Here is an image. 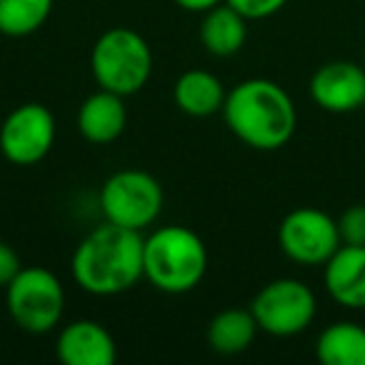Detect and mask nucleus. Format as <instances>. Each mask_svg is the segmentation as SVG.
Instances as JSON below:
<instances>
[{
	"label": "nucleus",
	"mask_w": 365,
	"mask_h": 365,
	"mask_svg": "<svg viewBox=\"0 0 365 365\" xmlns=\"http://www.w3.org/2000/svg\"><path fill=\"white\" fill-rule=\"evenodd\" d=\"M6 308L13 323L33 335L58 328L66 313V290L58 275L43 265L21 268L6 285Z\"/></svg>",
	"instance_id": "obj_5"
},
{
	"label": "nucleus",
	"mask_w": 365,
	"mask_h": 365,
	"mask_svg": "<svg viewBox=\"0 0 365 365\" xmlns=\"http://www.w3.org/2000/svg\"><path fill=\"white\" fill-rule=\"evenodd\" d=\"M223 120L253 150H278L295 135L298 110L283 86L268 78H248L228 91Z\"/></svg>",
	"instance_id": "obj_2"
},
{
	"label": "nucleus",
	"mask_w": 365,
	"mask_h": 365,
	"mask_svg": "<svg viewBox=\"0 0 365 365\" xmlns=\"http://www.w3.org/2000/svg\"><path fill=\"white\" fill-rule=\"evenodd\" d=\"M21 268H23V265H21L18 253L8 243H3V240H0V288H6V285L18 275V270H21Z\"/></svg>",
	"instance_id": "obj_21"
},
{
	"label": "nucleus",
	"mask_w": 365,
	"mask_h": 365,
	"mask_svg": "<svg viewBox=\"0 0 365 365\" xmlns=\"http://www.w3.org/2000/svg\"><path fill=\"white\" fill-rule=\"evenodd\" d=\"M328 295L348 310H365V245H340L325 263Z\"/></svg>",
	"instance_id": "obj_12"
},
{
	"label": "nucleus",
	"mask_w": 365,
	"mask_h": 365,
	"mask_svg": "<svg viewBox=\"0 0 365 365\" xmlns=\"http://www.w3.org/2000/svg\"><path fill=\"white\" fill-rule=\"evenodd\" d=\"M208 273V248L185 225H163L143 238V278L168 295L195 290Z\"/></svg>",
	"instance_id": "obj_3"
},
{
	"label": "nucleus",
	"mask_w": 365,
	"mask_h": 365,
	"mask_svg": "<svg viewBox=\"0 0 365 365\" xmlns=\"http://www.w3.org/2000/svg\"><path fill=\"white\" fill-rule=\"evenodd\" d=\"M248 18L240 16L228 3H218L203 13L200 21V43L215 58H230L245 46L248 38Z\"/></svg>",
	"instance_id": "obj_15"
},
{
	"label": "nucleus",
	"mask_w": 365,
	"mask_h": 365,
	"mask_svg": "<svg viewBox=\"0 0 365 365\" xmlns=\"http://www.w3.org/2000/svg\"><path fill=\"white\" fill-rule=\"evenodd\" d=\"M71 273L78 288L98 298L128 293L143 280V235L106 220L78 243Z\"/></svg>",
	"instance_id": "obj_1"
},
{
	"label": "nucleus",
	"mask_w": 365,
	"mask_h": 365,
	"mask_svg": "<svg viewBox=\"0 0 365 365\" xmlns=\"http://www.w3.org/2000/svg\"><path fill=\"white\" fill-rule=\"evenodd\" d=\"M280 250L298 265H325L343 245L338 220L318 208H295L278 225Z\"/></svg>",
	"instance_id": "obj_9"
},
{
	"label": "nucleus",
	"mask_w": 365,
	"mask_h": 365,
	"mask_svg": "<svg viewBox=\"0 0 365 365\" xmlns=\"http://www.w3.org/2000/svg\"><path fill=\"white\" fill-rule=\"evenodd\" d=\"M78 130L93 145H108L118 140L128 125V110L123 96L98 88L78 108Z\"/></svg>",
	"instance_id": "obj_13"
},
{
	"label": "nucleus",
	"mask_w": 365,
	"mask_h": 365,
	"mask_svg": "<svg viewBox=\"0 0 365 365\" xmlns=\"http://www.w3.org/2000/svg\"><path fill=\"white\" fill-rule=\"evenodd\" d=\"M310 98L328 113H355L365 108V66L353 61H330L310 78Z\"/></svg>",
	"instance_id": "obj_10"
},
{
	"label": "nucleus",
	"mask_w": 365,
	"mask_h": 365,
	"mask_svg": "<svg viewBox=\"0 0 365 365\" xmlns=\"http://www.w3.org/2000/svg\"><path fill=\"white\" fill-rule=\"evenodd\" d=\"M363 66H365V51H363Z\"/></svg>",
	"instance_id": "obj_23"
},
{
	"label": "nucleus",
	"mask_w": 365,
	"mask_h": 365,
	"mask_svg": "<svg viewBox=\"0 0 365 365\" xmlns=\"http://www.w3.org/2000/svg\"><path fill=\"white\" fill-rule=\"evenodd\" d=\"M258 328L275 338H293L308 330L318 313L315 293L298 278H278L265 283L250 303Z\"/></svg>",
	"instance_id": "obj_7"
},
{
	"label": "nucleus",
	"mask_w": 365,
	"mask_h": 365,
	"mask_svg": "<svg viewBox=\"0 0 365 365\" xmlns=\"http://www.w3.org/2000/svg\"><path fill=\"white\" fill-rule=\"evenodd\" d=\"M338 233L345 245H365V205H350L338 218Z\"/></svg>",
	"instance_id": "obj_19"
},
{
	"label": "nucleus",
	"mask_w": 365,
	"mask_h": 365,
	"mask_svg": "<svg viewBox=\"0 0 365 365\" xmlns=\"http://www.w3.org/2000/svg\"><path fill=\"white\" fill-rule=\"evenodd\" d=\"M58 125L51 108L23 103L0 120V153L13 165H38L56 145Z\"/></svg>",
	"instance_id": "obj_8"
},
{
	"label": "nucleus",
	"mask_w": 365,
	"mask_h": 365,
	"mask_svg": "<svg viewBox=\"0 0 365 365\" xmlns=\"http://www.w3.org/2000/svg\"><path fill=\"white\" fill-rule=\"evenodd\" d=\"M173 3L188 13H205L218 6V3H223V0H173Z\"/></svg>",
	"instance_id": "obj_22"
},
{
	"label": "nucleus",
	"mask_w": 365,
	"mask_h": 365,
	"mask_svg": "<svg viewBox=\"0 0 365 365\" xmlns=\"http://www.w3.org/2000/svg\"><path fill=\"white\" fill-rule=\"evenodd\" d=\"M258 330L250 308H225L208 323V345L218 355H240L253 345Z\"/></svg>",
	"instance_id": "obj_16"
},
{
	"label": "nucleus",
	"mask_w": 365,
	"mask_h": 365,
	"mask_svg": "<svg viewBox=\"0 0 365 365\" xmlns=\"http://www.w3.org/2000/svg\"><path fill=\"white\" fill-rule=\"evenodd\" d=\"M56 355L66 365H113L118 358V348L106 325L81 318L61 328Z\"/></svg>",
	"instance_id": "obj_11"
},
{
	"label": "nucleus",
	"mask_w": 365,
	"mask_h": 365,
	"mask_svg": "<svg viewBox=\"0 0 365 365\" xmlns=\"http://www.w3.org/2000/svg\"><path fill=\"white\" fill-rule=\"evenodd\" d=\"M56 0H0V33L8 38L33 36L46 26Z\"/></svg>",
	"instance_id": "obj_18"
},
{
	"label": "nucleus",
	"mask_w": 365,
	"mask_h": 365,
	"mask_svg": "<svg viewBox=\"0 0 365 365\" xmlns=\"http://www.w3.org/2000/svg\"><path fill=\"white\" fill-rule=\"evenodd\" d=\"M225 88L218 76L210 71H185L173 86V101L178 110L190 118H210L215 113H223L225 106Z\"/></svg>",
	"instance_id": "obj_14"
},
{
	"label": "nucleus",
	"mask_w": 365,
	"mask_h": 365,
	"mask_svg": "<svg viewBox=\"0 0 365 365\" xmlns=\"http://www.w3.org/2000/svg\"><path fill=\"white\" fill-rule=\"evenodd\" d=\"M315 358L323 365H365V328L350 320H338L320 330Z\"/></svg>",
	"instance_id": "obj_17"
},
{
	"label": "nucleus",
	"mask_w": 365,
	"mask_h": 365,
	"mask_svg": "<svg viewBox=\"0 0 365 365\" xmlns=\"http://www.w3.org/2000/svg\"><path fill=\"white\" fill-rule=\"evenodd\" d=\"M98 203L108 223L140 233L163 213L165 195L155 175L138 168H123L103 182Z\"/></svg>",
	"instance_id": "obj_6"
},
{
	"label": "nucleus",
	"mask_w": 365,
	"mask_h": 365,
	"mask_svg": "<svg viewBox=\"0 0 365 365\" xmlns=\"http://www.w3.org/2000/svg\"><path fill=\"white\" fill-rule=\"evenodd\" d=\"M91 71L101 88L128 98L143 91L153 73V53L138 31L118 26L106 31L91 51Z\"/></svg>",
	"instance_id": "obj_4"
},
{
	"label": "nucleus",
	"mask_w": 365,
	"mask_h": 365,
	"mask_svg": "<svg viewBox=\"0 0 365 365\" xmlns=\"http://www.w3.org/2000/svg\"><path fill=\"white\" fill-rule=\"evenodd\" d=\"M225 3L248 21H263V18H270L278 11H283L288 0H225Z\"/></svg>",
	"instance_id": "obj_20"
}]
</instances>
